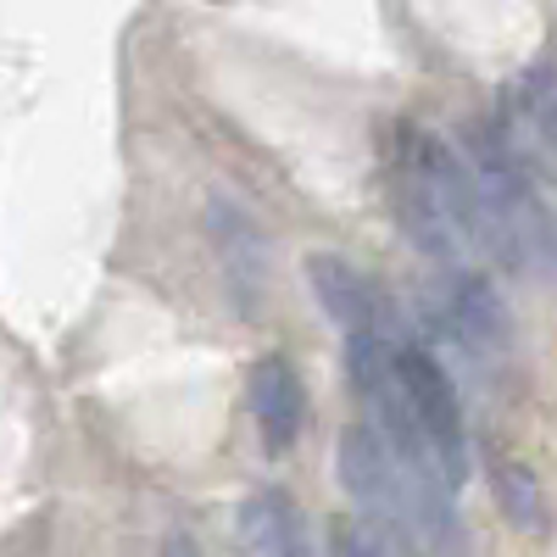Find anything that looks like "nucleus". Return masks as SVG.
<instances>
[{
  "instance_id": "obj_1",
  "label": "nucleus",
  "mask_w": 557,
  "mask_h": 557,
  "mask_svg": "<svg viewBox=\"0 0 557 557\" xmlns=\"http://www.w3.org/2000/svg\"><path fill=\"white\" fill-rule=\"evenodd\" d=\"M396 380H401V396H407V412L418 435H424L430 457L441 480L457 491L462 474H469V424H462V401H457V385L441 368V357L418 341H396Z\"/></svg>"
},
{
  "instance_id": "obj_2",
  "label": "nucleus",
  "mask_w": 557,
  "mask_h": 557,
  "mask_svg": "<svg viewBox=\"0 0 557 557\" xmlns=\"http://www.w3.org/2000/svg\"><path fill=\"white\" fill-rule=\"evenodd\" d=\"M441 323H446V335L462 346V357H469V362L496 368L507 351H513V318H507L496 285H491V278H480V273H451L446 278V290H441Z\"/></svg>"
},
{
  "instance_id": "obj_3",
  "label": "nucleus",
  "mask_w": 557,
  "mask_h": 557,
  "mask_svg": "<svg viewBox=\"0 0 557 557\" xmlns=\"http://www.w3.org/2000/svg\"><path fill=\"white\" fill-rule=\"evenodd\" d=\"M307 285L323 307V318L335 323L346 341H368V335H396L391 318H385V301L380 290L368 285V273L335 251H312L307 257Z\"/></svg>"
},
{
  "instance_id": "obj_4",
  "label": "nucleus",
  "mask_w": 557,
  "mask_h": 557,
  "mask_svg": "<svg viewBox=\"0 0 557 557\" xmlns=\"http://www.w3.org/2000/svg\"><path fill=\"white\" fill-rule=\"evenodd\" d=\"M246 407L257 418V435L268 451H290L301 424H307V385L296 374V362L290 357H257L251 362V374H246Z\"/></svg>"
},
{
  "instance_id": "obj_5",
  "label": "nucleus",
  "mask_w": 557,
  "mask_h": 557,
  "mask_svg": "<svg viewBox=\"0 0 557 557\" xmlns=\"http://www.w3.org/2000/svg\"><path fill=\"white\" fill-rule=\"evenodd\" d=\"M207 228H212V246H218V257L228 268V285H235L240 307H257L262 285H268V240H262V228L235 201H212Z\"/></svg>"
},
{
  "instance_id": "obj_6",
  "label": "nucleus",
  "mask_w": 557,
  "mask_h": 557,
  "mask_svg": "<svg viewBox=\"0 0 557 557\" xmlns=\"http://www.w3.org/2000/svg\"><path fill=\"white\" fill-rule=\"evenodd\" d=\"M235 530H240L246 557H307L301 519L285 491H251L235 513Z\"/></svg>"
},
{
  "instance_id": "obj_7",
  "label": "nucleus",
  "mask_w": 557,
  "mask_h": 557,
  "mask_svg": "<svg viewBox=\"0 0 557 557\" xmlns=\"http://www.w3.org/2000/svg\"><path fill=\"white\" fill-rule=\"evenodd\" d=\"M485 480H491V496L502 507V519L513 524V530H524V535H541L546 530V491H541L530 462L485 446Z\"/></svg>"
},
{
  "instance_id": "obj_8",
  "label": "nucleus",
  "mask_w": 557,
  "mask_h": 557,
  "mask_svg": "<svg viewBox=\"0 0 557 557\" xmlns=\"http://www.w3.org/2000/svg\"><path fill=\"white\" fill-rule=\"evenodd\" d=\"M519 101H524V117H530V128L541 139V151L557 157V73L552 67L530 73L524 89H519Z\"/></svg>"
},
{
  "instance_id": "obj_9",
  "label": "nucleus",
  "mask_w": 557,
  "mask_h": 557,
  "mask_svg": "<svg viewBox=\"0 0 557 557\" xmlns=\"http://www.w3.org/2000/svg\"><path fill=\"white\" fill-rule=\"evenodd\" d=\"M335 557H391V541L374 530V524H346V530H335Z\"/></svg>"
}]
</instances>
